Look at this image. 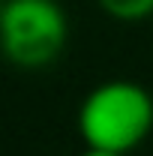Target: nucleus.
Segmentation results:
<instances>
[{
  "instance_id": "f257e3e1",
  "label": "nucleus",
  "mask_w": 153,
  "mask_h": 156,
  "mask_svg": "<svg viewBox=\"0 0 153 156\" xmlns=\"http://www.w3.org/2000/svg\"><path fill=\"white\" fill-rule=\"evenodd\" d=\"M153 129V96L135 81H105L78 108V132L87 147L129 153Z\"/></svg>"
},
{
  "instance_id": "f03ea898",
  "label": "nucleus",
  "mask_w": 153,
  "mask_h": 156,
  "mask_svg": "<svg viewBox=\"0 0 153 156\" xmlns=\"http://www.w3.org/2000/svg\"><path fill=\"white\" fill-rule=\"evenodd\" d=\"M69 21L57 0H6L0 51L18 69H45L63 54Z\"/></svg>"
},
{
  "instance_id": "7ed1b4c3",
  "label": "nucleus",
  "mask_w": 153,
  "mask_h": 156,
  "mask_svg": "<svg viewBox=\"0 0 153 156\" xmlns=\"http://www.w3.org/2000/svg\"><path fill=\"white\" fill-rule=\"evenodd\" d=\"M105 15L117 21H144L153 15V0H96Z\"/></svg>"
},
{
  "instance_id": "20e7f679",
  "label": "nucleus",
  "mask_w": 153,
  "mask_h": 156,
  "mask_svg": "<svg viewBox=\"0 0 153 156\" xmlns=\"http://www.w3.org/2000/svg\"><path fill=\"white\" fill-rule=\"evenodd\" d=\"M81 156H123V153H111V150H96V147H87Z\"/></svg>"
},
{
  "instance_id": "39448f33",
  "label": "nucleus",
  "mask_w": 153,
  "mask_h": 156,
  "mask_svg": "<svg viewBox=\"0 0 153 156\" xmlns=\"http://www.w3.org/2000/svg\"><path fill=\"white\" fill-rule=\"evenodd\" d=\"M3 3H6V0H0V18H3Z\"/></svg>"
}]
</instances>
